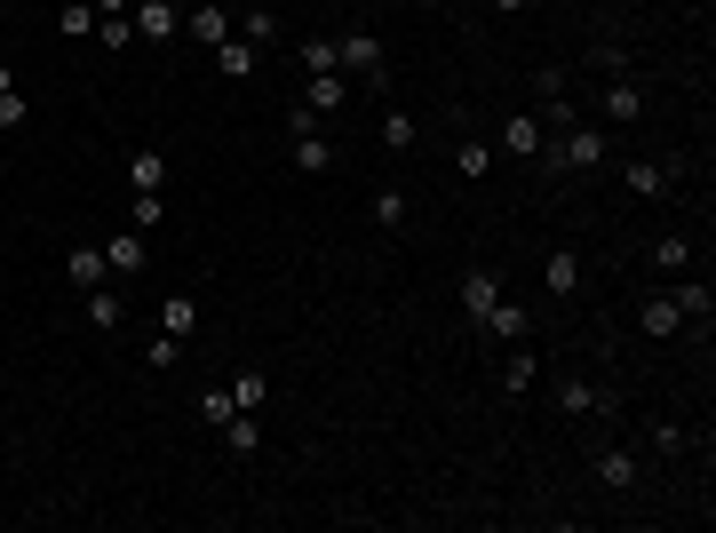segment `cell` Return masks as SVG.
Returning a JSON list of instances; mask_svg holds the SVG:
<instances>
[{"instance_id":"obj_1","label":"cell","mask_w":716,"mask_h":533,"mask_svg":"<svg viewBox=\"0 0 716 533\" xmlns=\"http://www.w3.org/2000/svg\"><path fill=\"white\" fill-rule=\"evenodd\" d=\"M613 159V127H558V136H541V152H533V168H541V184H565V176H597Z\"/></svg>"},{"instance_id":"obj_24","label":"cell","mask_w":716,"mask_h":533,"mask_svg":"<svg viewBox=\"0 0 716 533\" xmlns=\"http://www.w3.org/2000/svg\"><path fill=\"white\" fill-rule=\"evenodd\" d=\"M231 32H239L247 48H271V41H279V16H271V9H247V16L231 24Z\"/></svg>"},{"instance_id":"obj_25","label":"cell","mask_w":716,"mask_h":533,"mask_svg":"<svg viewBox=\"0 0 716 533\" xmlns=\"http://www.w3.org/2000/svg\"><path fill=\"white\" fill-rule=\"evenodd\" d=\"M263 398H271V382L255 375V366H247V375H231V407L239 414H263Z\"/></svg>"},{"instance_id":"obj_21","label":"cell","mask_w":716,"mask_h":533,"mask_svg":"<svg viewBox=\"0 0 716 533\" xmlns=\"http://www.w3.org/2000/svg\"><path fill=\"white\" fill-rule=\"evenodd\" d=\"M454 168H462V184H486L494 176V136H462L454 144Z\"/></svg>"},{"instance_id":"obj_7","label":"cell","mask_w":716,"mask_h":533,"mask_svg":"<svg viewBox=\"0 0 716 533\" xmlns=\"http://www.w3.org/2000/svg\"><path fill=\"white\" fill-rule=\"evenodd\" d=\"M558 407H565V422H590V414H621V390H597V382H558Z\"/></svg>"},{"instance_id":"obj_23","label":"cell","mask_w":716,"mask_h":533,"mask_svg":"<svg viewBox=\"0 0 716 533\" xmlns=\"http://www.w3.org/2000/svg\"><path fill=\"white\" fill-rule=\"evenodd\" d=\"M88 326H96V335H112V326H120V287L112 279L88 287Z\"/></svg>"},{"instance_id":"obj_13","label":"cell","mask_w":716,"mask_h":533,"mask_svg":"<svg viewBox=\"0 0 716 533\" xmlns=\"http://www.w3.org/2000/svg\"><path fill=\"white\" fill-rule=\"evenodd\" d=\"M231 9H216V0H199V9H191V48H223L231 41Z\"/></svg>"},{"instance_id":"obj_15","label":"cell","mask_w":716,"mask_h":533,"mask_svg":"<svg viewBox=\"0 0 716 533\" xmlns=\"http://www.w3.org/2000/svg\"><path fill=\"white\" fill-rule=\"evenodd\" d=\"M167 184V152L159 144H135L128 152V191H159Z\"/></svg>"},{"instance_id":"obj_16","label":"cell","mask_w":716,"mask_h":533,"mask_svg":"<svg viewBox=\"0 0 716 533\" xmlns=\"http://www.w3.org/2000/svg\"><path fill=\"white\" fill-rule=\"evenodd\" d=\"M637 326H645V335H653V343L685 335V319H676V303H669V295H645V303H637Z\"/></svg>"},{"instance_id":"obj_14","label":"cell","mask_w":716,"mask_h":533,"mask_svg":"<svg viewBox=\"0 0 716 533\" xmlns=\"http://www.w3.org/2000/svg\"><path fill=\"white\" fill-rule=\"evenodd\" d=\"M477 326H486V335H494V343H533V319H526L518 303H509V295H502V303H494L486 319H477Z\"/></svg>"},{"instance_id":"obj_20","label":"cell","mask_w":716,"mask_h":533,"mask_svg":"<svg viewBox=\"0 0 716 533\" xmlns=\"http://www.w3.org/2000/svg\"><path fill=\"white\" fill-rule=\"evenodd\" d=\"M541 382V358H533V343H509V366H502V390L509 398H526Z\"/></svg>"},{"instance_id":"obj_6","label":"cell","mask_w":716,"mask_h":533,"mask_svg":"<svg viewBox=\"0 0 716 533\" xmlns=\"http://www.w3.org/2000/svg\"><path fill=\"white\" fill-rule=\"evenodd\" d=\"M302 112H319V120H334V112H351V80L343 73H302V96H295Z\"/></svg>"},{"instance_id":"obj_36","label":"cell","mask_w":716,"mask_h":533,"mask_svg":"<svg viewBox=\"0 0 716 533\" xmlns=\"http://www.w3.org/2000/svg\"><path fill=\"white\" fill-rule=\"evenodd\" d=\"M374 223L398 231V223H406V191H374Z\"/></svg>"},{"instance_id":"obj_5","label":"cell","mask_w":716,"mask_h":533,"mask_svg":"<svg viewBox=\"0 0 716 533\" xmlns=\"http://www.w3.org/2000/svg\"><path fill=\"white\" fill-rule=\"evenodd\" d=\"M669 303H676V319H685L693 335H708V319H716V287H708L701 271H676V287H669Z\"/></svg>"},{"instance_id":"obj_35","label":"cell","mask_w":716,"mask_h":533,"mask_svg":"<svg viewBox=\"0 0 716 533\" xmlns=\"http://www.w3.org/2000/svg\"><path fill=\"white\" fill-rule=\"evenodd\" d=\"M88 32H96V9L88 0H64V41H88Z\"/></svg>"},{"instance_id":"obj_19","label":"cell","mask_w":716,"mask_h":533,"mask_svg":"<svg viewBox=\"0 0 716 533\" xmlns=\"http://www.w3.org/2000/svg\"><path fill=\"white\" fill-rule=\"evenodd\" d=\"M541 136H550V127H541L533 112H509V127H502V152H509V159H533V152H541Z\"/></svg>"},{"instance_id":"obj_27","label":"cell","mask_w":716,"mask_h":533,"mask_svg":"<svg viewBox=\"0 0 716 533\" xmlns=\"http://www.w3.org/2000/svg\"><path fill=\"white\" fill-rule=\"evenodd\" d=\"M191 326H199L191 295H167V303H159V335H191Z\"/></svg>"},{"instance_id":"obj_33","label":"cell","mask_w":716,"mask_h":533,"mask_svg":"<svg viewBox=\"0 0 716 533\" xmlns=\"http://www.w3.org/2000/svg\"><path fill=\"white\" fill-rule=\"evenodd\" d=\"M302 73H334V32H311V41H302Z\"/></svg>"},{"instance_id":"obj_22","label":"cell","mask_w":716,"mask_h":533,"mask_svg":"<svg viewBox=\"0 0 716 533\" xmlns=\"http://www.w3.org/2000/svg\"><path fill=\"white\" fill-rule=\"evenodd\" d=\"M255 56H263V48H247V41H239V32H231L223 48H208V64H216L223 80H247V73H255Z\"/></svg>"},{"instance_id":"obj_17","label":"cell","mask_w":716,"mask_h":533,"mask_svg":"<svg viewBox=\"0 0 716 533\" xmlns=\"http://www.w3.org/2000/svg\"><path fill=\"white\" fill-rule=\"evenodd\" d=\"M645 263H653V271H669V279L693 271V240H685V231H661V240L645 247Z\"/></svg>"},{"instance_id":"obj_12","label":"cell","mask_w":716,"mask_h":533,"mask_svg":"<svg viewBox=\"0 0 716 533\" xmlns=\"http://www.w3.org/2000/svg\"><path fill=\"white\" fill-rule=\"evenodd\" d=\"M541 295H550V303H573V295H582V255L573 247H558L550 263H541Z\"/></svg>"},{"instance_id":"obj_32","label":"cell","mask_w":716,"mask_h":533,"mask_svg":"<svg viewBox=\"0 0 716 533\" xmlns=\"http://www.w3.org/2000/svg\"><path fill=\"white\" fill-rule=\"evenodd\" d=\"M223 446H231L239 462H247V454L263 446V438H255V414H231V422H223Z\"/></svg>"},{"instance_id":"obj_37","label":"cell","mask_w":716,"mask_h":533,"mask_svg":"<svg viewBox=\"0 0 716 533\" xmlns=\"http://www.w3.org/2000/svg\"><path fill=\"white\" fill-rule=\"evenodd\" d=\"M590 64H597V73H605V80H613V73H629V56H621V48H613V41H605V48H590Z\"/></svg>"},{"instance_id":"obj_2","label":"cell","mask_w":716,"mask_h":533,"mask_svg":"<svg viewBox=\"0 0 716 533\" xmlns=\"http://www.w3.org/2000/svg\"><path fill=\"white\" fill-rule=\"evenodd\" d=\"M334 73L343 80H366V88H390V56L374 32H334Z\"/></svg>"},{"instance_id":"obj_39","label":"cell","mask_w":716,"mask_h":533,"mask_svg":"<svg viewBox=\"0 0 716 533\" xmlns=\"http://www.w3.org/2000/svg\"><path fill=\"white\" fill-rule=\"evenodd\" d=\"M494 9H526V0H494Z\"/></svg>"},{"instance_id":"obj_3","label":"cell","mask_w":716,"mask_h":533,"mask_svg":"<svg viewBox=\"0 0 716 533\" xmlns=\"http://www.w3.org/2000/svg\"><path fill=\"white\" fill-rule=\"evenodd\" d=\"M685 176H693V159H685V152H669V159H629V168H621V184H629L637 199H669Z\"/></svg>"},{"instance_id":"obj_11","label":"cell","mask_w":716,"mask_h":533,"mask_svg":"<svg viewBox=\"0 0 716 533\" xmlns=\"http://www.w3.org/2000/svg\"><path fill=\"white\" fill-rule=\"evenodd\" d=\"M494 303H502V271H494V263H470V271H462V311H470V326L486 319Z\"/></svg>"},{"instance_id":"obj_9","label":"cell","mask_w":716,"mask_h":533,"mask_svg":"<svg viewBox=\"0 0 716 533\" xmlns=\"http://www.w3.org/2000/svg\"><path fill=\"white\" fill-rule=\"evenodd\" d=\"M590 478H597L605 493H629V486L645 478V462H637L629 446H597V454H590Z\"/></svg>"},{"instance_id":"obj_38","label":"cell","mask_w":716,"mask_h":533,"mask_svg":"<svg viewBox=\"0 0 716 533\" xmlns=\"http://www.w3.org/2000/svg\"><path fill=\"white\" fill-rule=\"evenodd\" d=\"M88 9H96V16H128V9H135V0H88Z\"/></svg>"},{"instance_id":"obj_34","label":"cell","mask_w":716,"mask_h":533,"mask_svg":"<svg viewBox=\"0 0 716 533\" xmlns=\"http://www.w3.org/2000/svg\"><path fill=\"white\" fill-rule=\"evenodd\" d=\"M239 407H231V390H199V422H208V430H223Z\"/></svg>"},{"instance_id":"obj_28","label":"cell","mask_w":716,"mask_h":533,"mask_svg":"<svg viewBox=\"0 0 716 533\" xmlns=\"http://www.w3.org/2000/svg\"><path fill=\"white\" fill-rule=\"evenodd\" d=\"M24 88H16V73H9V64H0V127H24Z\"/></svg>"},{"instance_id":"obj_31","label":"cell","mask_w":716,"mask_h":533,"mask_svg":"<svg viewBox=\"0 0 716 533\" xmlns=\"http://www.w3.org/2000/svg\"><path fill=\"white\" fill-rule=\"evenodd\" d=\"M645 446H653V454H685V422H676V414H661L653 430H645Z\"/></svg>"},{"instance_id":"obj_10","label":"cell","mask_w":716,"mask_h":533,"mask_svg":"<svg viewBox=\"0 0 716 533\" xmlns=\"http://www.w3.org/2000/svg\"><path fill=\"white\" fill-rule=\"evenodd\" d=\"M597 112H605L613 127H629V120H645V80H629V73H613V80H605V96H597Z\"/></svg>"},{"instance_id":"obj_8","label":"cell","mask_w":716,"mask_h":533,"mask_svg":"<svg viewBox=\"0 0 716 533\" xmlns=\"http://www.w3.org/2000/svg\"><path fill=\"white\" fill-rule=\"evenodd\" d=\"M104 263H112V279H120V287H135V279L152 271V247H144V231L128 223L120 240H104Z\"/></svg>"},{"instance_id":"obj_18","label":"cell","mask_w":716,"mask_h":533,"mask_svg":"<svg viewBox=\"0 0 716 533\" xmlns=\"http://www.w3.org/2000/svg\"><path fill=\"white\" fill-rule=\"evenodd\" d=\"M64 279H73L80 295H88V287H104V279H112V263H104V247H73V255H64Z\"/></svg>"},{"instance_id":"obj_26","label":"cell","mask_w":716,"mask_h":533,"mask_svg":"<svg viewBox=\"0 0 716 533\" xmlns=\"http://www.w3.org/2000/svg\"><path fill=\"white\" fill-rule=\"evenodd\" d=\"M144 366H152V375H176V366H184V335H152L144 343Z\"/></svg>"},{"instance_id":"obj_4","label":"cell","mask_w":716,"mask_h":533,"mask_svg":"<svg viewBox=\"0 0 716 533\" xmlns=\"http://www.w3.org/2000/svg\"><path fill=\"white\" fill-rule=\"evenodd\" d=\"M128 24H135V41L167 48V41H184V0H135Z\"/></svg>"},{"instance_id":"obj_30","label":"cell","mask_w":716,"mask_h":533,"mask_svg":"<svg viewBox=\"0 0 716 533\" xmlns=\"http://www.w3.org/2000/svg\"><path fill=\"white\" fill-rule=\"evenodd\" d=\"M159 215H167L159 191H128V223H135V231H159Z\"/></svg>"},{"instance_id":"obj_29","label":"cell","mask_w":716,"mask_h":533,"mask_svg":"<svg viewBox=\"0 0 716 533\" xmlns=\"http://www.w3.org/2000/svg\"><path fill=\"white\" fill-rule=\"evenodd\" d=\"M415 136H422L415 112H383V144H390V152H415Z\"/></svg>"}]
</instances>
